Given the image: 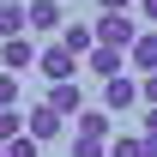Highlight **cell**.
<instances>
[{
    "mask_svg": "<svg viewBox=\"0 0 157 157\" xmlns=\"http://www.w3.org/2000/svg\"><path fill=\"white\" fill-rule=\"evenodd\" d=\"M60 48H67V55L73 60H91V48H97V24H67V30H60Z\"/></svg>",
    "mask_w": 157,
    "mask_h": 157,
    "instance_id": "8",
    "label": "cell"
},
{
    "mask_svg": "<svg viewBox=\"0 0 157 157\" xmlns=\"http://www.w3.org/2000/svg\"><path fill=\"white\" fill-rule=\"evenodd\" d=\"M73 127H78V139H109L115 133V115H109V109H85Z\"/></svg>",
    "mask_w": 157,
    "mask_h": 157,
    "instance_id": "10",
    "label": "cell"
},
{
    "mask_svg": "<svg viewBox=\"0 0 157 157\" xmlns=\"http://www.w3.org/2000/svg\"><path fill=\"white\" fill-rule=\"evenodd\" d=\"M139 18H151V24H157V0H139Z\"/></svg>",
    "mask_w": 157,
    "mask_h": 157,
    "instance_id": "20",
    "label": "cell"
},
{
    "mask_svg": "<svg viewBox=\"0 0 157 157\" xmlns=\"http://www.w3.org/2000/svg\"><path fill=\"white\" fill-rule=\"evenodd\" d=\"M24 133L42 145V139H55V133H60V115L48 109V103H36V109H24Z\"/></svg>",
    "mask_w": 157,
    "mask_h": 157,
    "instance_id": "9",
    "label": "cell"
},
{
    "mask_svg": "<svg viewBox=\"0 0 157 157\" xmlns=\"http://www.w3.org/2000/svg\"><path fill=\"white\" fill-rule=\"evenodd\" d=\"M103 109H109V115H127V109H139V78H133V73L109 78V85H103Z\"/></svg>",
    "mask_w": 157,
    "mask_h": 157,
    "instance_id": "2",
    "label": "cell"
},
{
    "mask_svg": "<svg viewBox=\"0 0 157 157\" xmlns=\"http://www.w3.org/2000/svg\"><path fill=\"white\" fill-rule=\"evenodd\" d=\"M127 73H139V78L157 73V30H139V42L127 48Z\"/></svg>",
    "mask_w": 157,
    "mask_h": 157,
    "instance_id": "7",
    "label": "cell"
},
{
    "mask_svg": "<svg viewBox=\"0 0 157 157\" xmlns=\"http://www.w3.org/2000/svg\"><path fill=\"white\" fill-rule=\"evenodd\" d=\"M0 109H18V78L0 73Z\"/></svg>",
    "mask_w": 157,
    "mask_h": 157,
    "instance_id": "17",
    "label": "cell"
},
{
    "mask_svg": "<svg viewBox=\"0 0 157 157\" xmlns=\"http://www.w3.org/2000/svg\"><path fill=\"white\" fill-rule=\"evenodd\" d=\"M30 67H36V48H30V36H18V42H0V73L24 78Z\"/></svg>",
    "mask_w": 157,
    "mask_h": 157,
    "instance_id": "5",
    "label": "cell"
},
{
    "mask_svg": "<svg viewBox=\"0 0 157 157\" xmlns=\"http://www.w3.org/2000/svg\"><path fill=\"white\" fill-rule=\"evenodd\" d=\"M24 30H30V18H24V6H0V42H18Z\"/></svg>",
    "mask_w": 157,
    "mask_h": 157,
    "instance_id": "12",
    "label": "cell"
},
{
    "mask_svg": "<svg viewBox=\"0 0 157 157\" xmlns=\"http://www.w3.org/2000/svg\"><path fill=\"white\" fill-rule=\"evenodd\" d=\"M85 67H91V73L109 85V78H121V73H127V55H115V48H91V60H85Z\"/></svg>",
    "mask_w": 157,
    "mask_h": 157,
    "instance_id": "11",
    "label": "cell"
},
{
    "mask_svg": "<svg viewBox=\"0 0 157 157\" xmlns=\"http://www.w3.org/2000/svg\"><path fill=\"white\" fill-rule=\"evenodd\" d=\"M109 157H145V139H133V133H115V139H109Z\"/></svg>",
    "mask_w": 157,
    "mask_h": 157,
    "instance_id": "14",
    "label": "cell"
},
{
    "mask_svg": "<svg viewBox=\"0 0 157 157\" xmlns=\"http://www.w3.org/2000/svg\"><path fill=\"white\" fill-rule=\"evenodd\" d=\"M0 6H24V0H0Z\"/></svg>",
    "mask_w": 157,
    "mask_h": 157,
    "instance_id": "23",
    "label": "cell"
},
{
    "mask_svg": "<svg viewBox=\"0 0 157 157\" xmlns=\"http://www.w3.org/2000/svg\"><path fill=\"white\" fill-rule=\"evenodd\" d=\"M145 139H157V109H145Z\"/></svg>",
    "mask_w": 157,
    "mask_h": 157,
    "instance_id": "21",
    "label": "cell"
},
{
    "mask_svg": "<svg viewBox=\"0 0 157 157\" xmlns=\"http://www.w3.org/2000/svg\"><path fill=\"white\" fill-rule=\"evenodd\" d=\"M139 139H145V133H139ZM145 157H157V139H145Z\"/></svg>",
    "mask_w": 157,
    "mask_h": 157,
    "instance_id": "22",
    "label": "cell"
},
{
    "mask_svg": "<svg viewBox=\"0 0 157 157\" xmlns=\"http://www.w3.org/2000/svg\"><path fill=\"white\" fill-rule=\"evenodd\" d=\"M139 103H145V109H157V73H151V78H139Z\"/></svg>",
    "mask_w": 157,
    "mask_h": 157,
    "instance_id": "18",
    "label": "cell"
},
{
    "mask_svg": "<svg viewBox=\"0 0 157 157\" xmlns=\"http://www.w3.org/2000/svg\"><path fill=\"white\" fill-rule=\"evenodd\" d=\"M42 103H48V109H55V115H85V91H78V78H67V85H48V97H42Z\"/></svg>",
    "mask_w": 157,
    "mask_h": 157,
    "instance_id": "6",
    "label": "cell"
},
{
    "mask_svg": "<svg viewBox=\"0 0 157 157\" xmlns=\"http://www.w3.org/2000/svg\"><path fill=\"white\" fill-rule=\"evenodd\" d=\"M24 18H30V30H42V36H60V30H67L60 0H30V6H24Z\"/></svg>",
    "mask_w": 157,
    "mask_h": 157,
    "instance_id": "4",
    "label": "cell"
},
{
    "mask_svg": "<svg viewBox=\"0 0 157 157\" xmlns=\"http://www.w3.org/2000/svg\"><path fill=\"white\" fill-rule=\"evenodd\" d=\"M127 6H133V0H97V12H103V18H121Z\"/></svg>",
    "mask_w": 157,
    "mask_h": 157,
    "instance_id": "19",
    "label": "cell"
},
{
    "mask_svg": "<svg viewBox=\"0 0 157 157\" xmlns=\"http://www.w3.org/2000/svg\"><path fill=\"white\" fill-rule=\"evenodd\" d=\"M91 24H97V48L127 55V48L139 42V18H127V12H121V18H91Z\"/></svg>",
    "mask_w": 157,
    "mask_h": 157,
    "instance_id": "1",
    "label": "cell"
},
{
    "mask_svg": "<svg viewBox=\"0 0 157 157\" xmlns=\"http://www.w3.org/2000/svg\"><path fill=\"white\" fill-rule=\"evenodd\" d=\"M78 67H85V60H73V55H67V48H60V42H55V48H42V55H36V73L48 78V85H67V78H73Z\"/></svg>",
    "mask_w": 157,
    "mask_h": 157,
    "instance_id": "3",
    "label": "cell"
},
{
    "mask_svg": "<svg viewBox=\"0 0 157 157\" xmlns=\"http://www.w3.org/2000/svg\"><path fill=\"white\" fill-rule=\"evenodd\" d=\"M73 157H109V139H78L73 133Z\"/></svg>",
    "mask_w": 157,
    "mask_h": 157,
    "instance_id": "15",
    "label": "cell"
},
{
    "mask_svg": "<svg viewBox=\"0 0 157 157\" xmlns=\"http://www.w3.org/2000/svg\"><path fill=\"white\" fill-rule=\"evenodd\" d=\"M24 133V109H0V145H12Z\"/></svg>",
    "mask_w": 157,
    "mask_h": 157,
    "instance_id": "13",
    "label": "cell"
},
{
    "mask_svg": "<svg viewBox=\"0 0 157 157\" xmlns=\"http://www.w3.org/2000/svg\"><path fill=\"white\" fill-rule=\"evenodd\" d=\"M0 157H6V145H0Z\"/></svg>",
    "mask_w": 157,
    "mask_h": 157,
    "instance_id": "24",
    "label": "cell"
},
{
    "mask_svg": "<svg viewBox=\"0 0 157 157\" xmlns=\"http://www.w3.org/2000/svg\"><path fill=\"white\" fill-rule=\"evenodd\" d=\"M6 157H42V145H36V139H30V133H18V139H12V145H6Z\"/></svg>",
    "mask_w": 157,
    "mask_h": 157,
    "instance_id": "16",
    "label": "cell"
}]
</instances>
